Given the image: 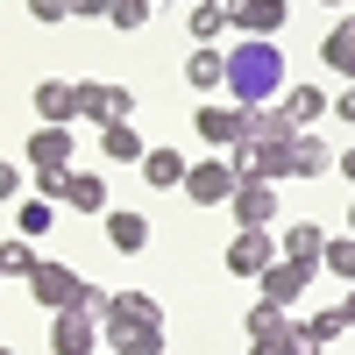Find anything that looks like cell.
<instances>
[{"label":"cell","instance_id":"28","mask_svg":"<svg viewBox=\"0 0 355 355\" xmlns=\"http://www.w3.org/2000/svg\"><path fill=\"white\" fill-rule=\"evenodd\" d=\"M277 334H284V355H320V348H327V341H320L313 327H299V320H284Z\"/></svg>","mask_w":355,"mask_h":355},{"label":"cell","instance_id":"1","mask_svg":"<svg viewBox=\"0 0 355 355\" xmlns=\"http://www.w3.org/2000/svg\"><path fill=\"white\" fill-rule=\"evenodd\" d=\"M227 93L242 107H270L284 93V50H277V36H242L227 50Z\"/></svg>","mask_w":355,"mask_h":355},{"label":"cell","instance_id":"16","mask_svg":"<svg viewBox=\"0 0 355 355\" xmlns=\"http://www.w3.org/2000/svg\"><path fill=\"white\" fill-rule=\"evenodd\" d=\"M320 249H327V227H320V220H291L284 227V256L291 263H313V270H320Z\"/></svg>","mask_w":355,"mask_h":355},{"label":"cell","instance_id":"5","mask_svg":"<svg viewBox=\"0 0 355 355\" xmlns=\"http://www.w3.org/2000/svg\"><path fill=\"white\" fill-rule=\"evenodd\" d=\"M270 256H277L270 227H234V242H227V277H263V270H270Z\"/></svg>","mask_w":355,"mask_h":355},{"label":"cell","instance_id":"29","mask_svg":"<svg viewBox=\"0 0 355 355\" xmlns=\"http://www.w3.org/2000/svg\"><path fill=\"white\" fill-rule=\"evenodd\" d=\"M107 21H114V28H142V21H150V0H114Z\"/></svg>","mask_w":355,"mask_h":355},{"label":"cell","instance_id":"38","mask_svg":"<svg viewBox=\"0 0 355 355\" xmlns=\"http://www.w3.org/2000/svg\"><path fill=\"white\" fill-rule=\"evenodd\" d=\"M249 355H284V334H263V341H256Z\"/></svg>","mask_w":355,"mask_h":355},{"label":"cell","instance_id":"41","mask_svg":"<svg viewBox=\"0 0 355 355\" xmlns=\"http://www.w3.org/2000/svg\"><path fill=\"white\" fill-rule=\"evenodd\" d=\"M348 234H355V214H348Z\"/></svg>","mask_w":355,"mask_h":355},{"label":"cell","instance_id":"37","mask_svg":"<svg viewBox=\"0 0 355 355\" xmlns=\"http://www.w3.org/2000/svg\"><path fill=\"white\" fill-rule=\"evenodd\" d=\"M15 192H21V171H8V164H0V206H8Z\"/></svg>","mask_w":355,"mask_h":355},{"label":"cell","instance_id":"30","mask_svg":"<svg viewBox=\"0 0 355 355\" xmlns=\"http://www.w3.org/2000/svg\"><path fill=\"white\" fill-rule=\"evenodd\" d=\"M277 327H284V306H270V299H263V306L249 313V334L263 341V334H277Z\"/></svg>","mask_w":355,"mask_h":355},{"label":"cell","instance_id":"4","mask_svg":"<svg viewBox=\"0 0 355 355\" xmlns=\"http://www.w3.org/2000/svg\"><path fill=\"white\" fill-rule=\"evenodd\" d=\"M50 355H100V320L93 313H50Z\"/></svg>","mask_w":355,"mask_h":355},{"label":"cell","instance_id":"3","mask_svg":"<svg viewBox=\"0 0 355 355\" xmlns=\"http://www.w3.org/2000/svg\"><path fill=\"white\" fill-rule=\"evenodd\" d=\"M234 185H242V178H234V164H227V157H206V164H192V171H185V199H192V206H227V199H234Z\"/></svg>","mask_w":355,"mask_h":355},{"label":"cell","instance_id":"18","mask_svg":"<svg viewBox=\"0 0 355 355\" xmlns=\"http://www.w3.org/2000/svg\"><path fill=\"white\" fill-rule=\"evenodd\" d=\"M185 157L178 150H142V185H157V192H171V185H185Z\"/></svg>","mask_w":355,"mask_h":355},{"label":"cell","instance_id":"42","mask_svg":"<svg viewBox=\"0 0 355 355\" xmlns=\"http://www.w3.org/2000/svg\"><path fill=\"white\" fill-rule=\"evenodd\" d=\"M327 8H341V0H327Z\"/></svg>","mask_w":355,"mask_h":355},{"label":"cell","instance_id":"31","mask_svg":"<svg viewBox=\"0 0 355 355\" xmlns=\"http://www.w3.org/2000/svg\"><path fill=\"white\" fill-rule=\"evenodd\" d=\"M128 114H135V93L128 85H107V121H128Z\"/></svg>","mask_w":355,"mask_h":355},{"label":"cell","instance_id":"17","mask_svg":"<svg viewBox=\"0 0 355 355\" xmlns=\"http://www.w3.org/2000/svg\"><path fill=\"white\" fill-rule=\"evenodd\" d=\"M185 78L199 85V93H214V85H227V50H214V43H199V50L185 57Z\"/></svg>","mask_w":355,"mask_h":355},{"label":"cell","instance_id":"7","mask_svg":"<svg viewBox=\"0 0 355 355\" xmlns=\"http://www.w3.org/2000/svg\"><path fill=\"white\" fill-rule=\"evenodd\" d=\"M227 206H234V227H270V220H277V192L263 185V178H242Z\"/></svg>","mask_w":355,"mask_h":355},{"label":"cell","instance_id":"33","mask_svg":"<svg viewBox=\"0 0 355 355\" xmlns=\"http://www.w3.org/2000/svg\"><path fill=\"white\" fill-rule=\"evenodd\" d=\"M28 15H36V21H64L71 0H28Z\"/></svg>","mask_w":355,"mask_h":355},{"label":"cell","instance_id":"13","mask_svg":"<svg viewBox=\"0 0 355 355\" xmlns=\"http://www.w3.org/2000/svg\"><path fill=\"white\" fill-rule=\"evenodd\" d=\"M327 171H334V150L313 128H299V135H291V178H327Z\"/></svg>","mask_w":355,"mask_h":355},{"label":"cell","instance_id":"11","mask_svg":"<svg viewBox=\"0 0 355 355\" xmlns=\"http://www.w3.org/2000/svg\"><path fill=\"white\" fill-rule=\"evenodd\" d=\"M100 341L114 355H164V327H150V320H121V327H100Z\"/></svg>","mask_w":355,"mask_h":355},{"label":"cell","instance_id":"20","mask_svg":"<svg viewBox=\"0 0 355 355\" xmlns=\"http://www.w3.org/2000/svg\"><path fill=\"white\" fill-rule=\"evenodd\" d=\"M100 150H107V164H142V135L128 121H107L100 128Z\"/></svg>","mask_w":355,"mask_h":355},{"label":"cell","instance_id":"23","mask_svg":"<svg viewBox=\"0 0 355 355\" xmlns=\"http://www.w3.org/2000/svg\"><path fill=\"white\" fill-rule=\"evenodd\" d=\"M36 114H43V121H64V114H71V85L64 78H43L36 85Z\"/></svg>","mask_w":355,"mask_h":355},{"label":"cell","instance_id":"26","mask_svg":"<svg viewBox=\"0 0 355 355\" xmlns=\"http://www.w3.org/2000/svg\"><path fill=\"white\" fill-rule=\"evenodd\" d=\"M28 270H36V249H28V234L0 242V277H28Z\"/></svg>","mask_w":355,"mask_h":355},{"label":"cell","instance_id":"9","mask_svg":"<svg viewBox=\"0 0 355 355\" xmlns=\"http://www.w3.org/2000/svg\"><path fill=\"white\" fill-rule=\"evenodd\" d=\"M227 28H242V36H277L284 28V0H227Z\"/></svg>","mask_w":355,"mask_h":355},{"label":"cell","instance_id":"12","mask_svg":"<svg viewBox=\"0 0 355 355\" xmlns=\"http://www.w3.org/2000/svg\"><path fill=\"white\" fill-rule=\"evenodd\" d=\"M71 206V214H107V178H93V171H64V192H57Z\"/></svg>","mask_w":355,"mask_h":355},{"label":"cell","instance_id":"34","mask_svg":"<svg viewBox=\"0 0 355 355\" xmlns=\"http://www.w3.org/2000/svg\"><path fill=\"white\" fill-rule=\"evenodd\" d=\"M64 192V171H36V199H57Z\"/></svg>","mask_w":355,"mask_h":355},{"label":"cell","instance_id":"40","mask_svg":"<svg viewBox=\"0 0 355 355\" xmlns=\"http://www.w3.org/2000/svg\"><path fill=\"white\" fill-rule=\"evenodd\" d=\"M341 178H348V185H355V150H348V157H341Z\"/></svg>","mask_w":355,"mask_h":355},{"label":"cell","instance_id":"27","mask_svg":"<svg viewBox=\"0 0 355 355\" xmlns=\"http://www.w3.org/2000/svg\"><path fill=\"white\" fill-rule=\"evenodd\" d=\"M220 28H227V0H199V8H192V36H199V43H214Z\"/></svg>","mask_w":355,"mask_h":355},{"label":"cell","instance_id":"15","mask_svg":"<svg viewBox=\"0 0 355 355\" xmlns=\"http://www.w3.org/2000/svg\"><path fill=\"white\" fill-rule=\"evenodd\" d=\"M107 242L121 249V256H142V249H150V220H142V214H121V206H114V214H107Z\"/></svg>","mask_w":355,"mask_h":355},{"label":"cell","instance_id":"22","mask_svg":"<svg viewBox=\"0 0 355 355\" xmlns=\"http://www.w3.org/2000/svg\"><path fill=\"white\" fill-rule=\"evenodd\" d=\"M320 270L355 284V234H327V249H320Z\"/></svg>","mask_w":355,"mask_h":355},{"label":"cell","instance_id":"10","mask_svg":"<svg viewBox=\"0 0 355 355\" xmlns=\"http://www.w3.org/2000/svg\"><path fill=\"white\" fill-rule=\"evenodd\" d=\"M28 164H36V171H71V128L43 121L36 135H28Z\"/></svg>","mask_w":355,"mask_h":355},{"label":"cell","instance_id":"43","mask_svg":"<svg viewBox=\"0 0 355 355\" xmlns=\"http://www.w3.org/2000/svg\"><path fill=\"white\" fill-rule=\"evenodd\" d=\"M0 355H15V348H0Z\"/></svg>","mask_w":355,"mask_h":355},{"label":"cell","instance_id":"32","mask_svg":"<svg viewBox=\"0 0 355 355\" xmlns=\"http://www.w3.org/2000/svg\"><path fill=\"white\" fill-rule=\"evenodd\" d=\"M306 327H313V334H320V341H334V334H341V327H348V320H341V306H327V313H313V320H306Z\"/></svg>","mask_w":355,"mask_h":355},{"label":"cell","instance_id":"36","mask_svg":"<svg viewBox=\"0 0 355 355\" xmlns=\"http://www.w3.org/2000/svg\"><path fill=\"white\" fill-rule=\"evenodd\" d=\"M71 15H93V21H107V15H114V0H71Z\"/></svg>","mask_w":355,"mask_h":355},{"label":"cell","instance_id":"6","mask_svg":"<svg viewBox=\"0 0 355 355\" xmlns=\"http://www.w3.org/2000/svg\"><path fill=\"white\" fill-rule=\"evenodd\" d=\"M192 121H199V135L214 142V150H234V142H249V107H242V100H234V107H199Z\"/></svg>","mask_w":355,"mask_h":355},{"label":"cell","instance_id":"19","mask_svg":"<svg viewBox=\"0 0 355 355\" xmlns=\"http://www.w3.org/2000/svg\"><path fill=\"white\" fill-rule=\"evenodd\" d=\"M284 114H291V128H313L327 114V93L320 85H284Z\"/></svg>","mask_w":355,"mask_h":355},{"label":"cell","instance_id":"24","mask_svg":"<svg viewBox=\"0 0 355 355\" xmlns=\"http://www.w3.org/2000/svg\"><path fill=\"white\" fill-rule=\"evenodd\" d=\"M71 114H85V121H100V128H107V85H100V78L71 85Z\"/></svg>","mask_w":355,"mask_h":355},{"label":"cell","instance_id":"8","mask_svg":"<svg viewBox=\"0 0 355 355\" xmlns=\"http://www.w3.org/2000/svg\"><path fill=\"white\" fill-rule=\"evenodd\" d=\"M256 284H263V299H270V306H291V299H299V291L313 284V263H291V256H270V270H263Z\"/></svg>","mask_w":355,"mask_h":355},{"label":"cell","instance_id":"39","mask_svg":"<svg viewBox=\"0 0 355 355\" xmlns=\"http://www.w3.org/2000/svg\"><path fill=\"white\" fill-rule=\"evenodd\" d=\"M341 320H348V327H355V291H341Z\"/></svg>","mask_w":355,"mask_h":355},{"label":"cell","instance_id":"2","mask_svg":"<svg viewBox=\"0 0 355 355\" xmlns=\"http://www.w3.org/2000/svg\"><path fill=\"white\" fill-rule=\"evenodd\" d=\"M28 291H36L50 313H71V306H78V313H93V299H100V291L85 284L71 263H43V256H36V270H28Z\"/></svg>","mask_w":355,"mask_h":355},{"label":"cell","instance_id":"25","mask_svg":"<svg viewBox=\"0 0 355 355\" xmlns=\"http://www.w3.org/2000/svg\"><path fill=\"white\" fill-rule=\"evenodd\" d=\"M50 220H57V199H21V214H15V227L36 242V234H50Z\"/></svg>","mask_w":355,"mask_h":355},{"label":"cell","instance_id":"21","mask_svg":"<svg viewBox=\"0 0 355 355\" xmlns=\"http://www.w3.org/2000/svg\"><path fill=\"white\" fill-rule=\"evenodd\" d=\"M291 135H299V128H291V114L277 107H249V142H291Z\"/></svg>","mask_w":355,"mask_h":355},{"label":"cell","instance_id":"14","mask_svg":"<svg viewBox=\"0 0 355 355\" xmlns=\"http://www.w3.org/2000/svg\"><path fill=\"white\" fill-rule=\"evenodd\" d=\"M320 64L341 71V78H355V15H341V21L327 28V43H320Z\"/></svg>","mask_w":355,"mask_h":355},{"label":"cell","instance_id":"35","mask_svg":"<svg viewBox=\"0 0 355 355\" xmlns=\"http://www.w3.org/2000/svg\"><path fill=\"white\" fill-rule=\"evenodd\" d=\"M327 114H341V121H355V78L341 85V100H327Z\"/></svg>","mask_w":355,"mask_h":355}]
</instances>
